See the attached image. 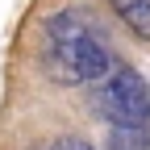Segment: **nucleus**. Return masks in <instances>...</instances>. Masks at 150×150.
<instances>
[{
  "label": "nucleus",
  "mask_w": 150,
  "mask_h": 150,
  "mask_svg": "<svg viewBox=\"0 0 150 150\" xmlns=\"http://www.w3.org/2000/svg\"><path fill=\"white\" fill-rule=\"evenodd\" d=\"M96 108L108 117V125H146L150 121V88L142 79V71L129 63H112L100 75Z\"/></svg>",
  "instance_id": "nucleus-2"
},
{
  "label": "nucleus",
  "mask_w": 150,
  "mask_h": 150,
  "mask_svg": "<svg viewBox=\"0 0 150 150\" xmlns=\"http://www.w3.org/2000/svg\"><path fill=\"white\" fill-rule=\"evenodd\" d=\"M42 63H46V75L54 83L75 88V83H96L112 67V54L104 46L96 21L79 8H67L59 17H50V25H46Z\"/></svg>",
  "instance_id": "nucleus-1"
},
{
  "label": "nucleus",
  "mask_w": 150,
  "mask_h": 150,
  "mask_svg": "<svg viewBox=\"0 0 150 150\" xmlns=\"http://www.w3.org/2000/svg\"><path fill=\"white\" fill-rule=\"evenodd\" d=\"M54 150H96V146H88L83 138H59V142H54Z\"/></svg>",
  "instance_id": "nucleus-5"
},
{
  "label": "nucleus",
  "mask_w": 150,
  "mask_h": 150,
  "mask_svg": "<svg viewBox=\"0 0 150 150\" xmlns=\"http://www.w3.org/2000/svg\"><path fill=\"white\" fill-rule=\"evenodd\" d=\"M112 13L129 25V33H138L150 42V0H108Z\"/></svg>",
  "instance_id": "nucleus-3"
},
{
  "label": "nucleus",
  "mask_w": 150,
  "mask_h": 150,
  "mask_svg": "<svg viewBox=\"0 0 150 150\" xmlns=\"http://www.w3.org/2000/svg\"><path fill=\"white\" fill-rule=\"evenodd\" d=\"M108 150H146V129L142 125H112Z\"/></svg>",
  "instance_id": "nucleus-4"
}]
</instances>
